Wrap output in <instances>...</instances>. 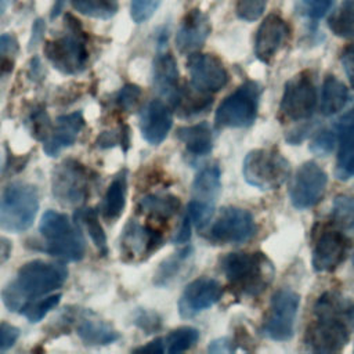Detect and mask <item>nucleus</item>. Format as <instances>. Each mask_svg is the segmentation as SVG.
<instances>
[{"instance_id": "obj_37", "label": "nucleus", "mask_w": 354, "mask_h": 354, "mask_svg": "<svg viewBox=\"0 0 354 354\" xmlns=\"http://www.w3.org/2000/svg\"><path fill=\"white\" fill-rule=\"evenodd\" d=\"M61 300V293L55 295H47L44 297H40L37 300H33L28 304H25L21 310V314L32 324H36L41 321L54 307L58 306Z\"/></svg>"}, {"instance_id": "obj_50", "label": "nucleus", "mask_w": 354, "mask_h": 354, "mask_svg": "<svg viewBox=\"0 0 354 354\" xmlns=\"http://www.w3.org/2000/svg\"><path fill=\"white\" fill-rule=\"evenodd\" d=\"M18 53V40L12 33H3L0 36V54L14 55Z\"/></svg>"}, {"instance_id": "obj_45", "label": "nucleus", "mask_w": 354, "mask_h": 354, "mask_svg": "<svg viewBox=\"0 0 354 354\" xmlns=\"http://www.w3.org/2000/svg\"><path fill=\"white\" fill-rule=\"evenodd\" d=\"M134 324L145 333H155L162 328V318L152 310H137Z\"/></svg>"}, {"instance_id": "obj_54", "label": "nucleus", "mask_w": 354, "mask_h": 354, "mask_svg": "<svg viewBox=\"0 0 354 354\" xmlns=\"http://www.w3.org/2000/svg\"><path fill=\"white\" fill-rule=\"evenodd\" d=\"M14 69V55L0 54V79Z\"/></svg>"}, {"instance_id": "obj_2", "label": "nucleus", "mask_w": 354, "mask_h": 354, "mask_svg": "<svg viewBox=\"0 0 354 354\" xmlns=\"http://www.w3.org/2000/svg\"><path fill=\"white\" fill-rule=\"evenodd\" d=\"M220 268L236 295L250 297L260 295L274 274L271 263L260 252L228 253L220 259Z\"/></svg>"}, {"instance_id": "obj_33", "label": "nucleus", "mask_w": 354, "mask_h": 354, "mask_svg": "<svg viewBox=\"0 0 354 354\" xmlns=\"http://www.w3.org/2000/svg\"><path fill=\"white\" fill-rule=\"evenodd\" d=\"M328 26L335 36L354 40V0H343L329 17Z\"/></svg>"}, {"instance_id": "obj_24", "label": "nucleus", "mask_w": 354, "mask_h": 354, "mask_svg": "<svg viewBox=\"0 0 354 354\" xmlns=\"http://www.w3.org/2000/svg\"><path fill=\"white\" fill-rule=\"evenodd\" d=\"M176 137L192 156H205L213 149V134L205 122L178 127Z\"/></svg>"}, {"instance_id": "obj_15", "label": "nucleus", "mask_w": 354, "mask_h": 354, "mask_svg": "<svg viewBox=\"0 0 354 354\" xmlns=\"http://www.w3.org/2000/svg\"><path fill=\"white\" fill-rule=\"evenodd\" d=\"M187 69L191 77V84L206 93L221 90L230 80V75L221 62L213 54L192 53L187 59Z\"/></svg>"}, {"instance_id": "obj_49", "label": "nucleus", "mask_w": 354, "mask_h": 354, "mask_svg": "<svg viewBox=\"0 0 354 354\" xmlns=\"http://www.w3.org/2000/svg\"><path fill=\"white\" fill-rule=\"evenodd\" d=\"M191 228H192V223L189 220V217L187 216V213L183 216V220L177 228V231L174 232L171 241L174 243H187L191 238Z\"/></svg>"}, {"instance_id": "obj_6", "label": "nucleus", "mask_w": 354, "mask_h": 354, "mask_svg": "<svg viewBox=\"0 0 354 354\" xmlns=\"http://www.w3.org/2000/svg\"><path fill=\"white\" fill-rule=\"evenodd\" d=\"M242 174L249 185L261 191H272L288 180L290 165L278 148H257L246 153Z\"/></svg>"}, {"instance_id": "obj_17", "label": "nucleus", "mask_w": 354, "mask_h": 354, "mask_svg": "<svg viewBox=\"0 0 354 354\" xmlns=\"http://www.w3.org/2000/svg\"><path fill=\"white\" fill-rule=\"evenodd\" d=\"M289 37V26L278 14L267 15L260 24L254 37V55L264 64L272 58L285 46Z\"/></svg>"}, {"instance_id": "obj_29", "label": "nucleus", "mask_w": 354, "mask_h": 354, "mask_svg": "<svg viewBox=\"0 0 354 354\" xmlns=\"http://www.w3.org/2000/svg\"><path fill=\"white\" fill-rule=\"evenodd\" d=\"M348 100V88L346 84L333 75L324 79L321 88L319 111L324 116H330L342 111Z\"/></svg>"}, {"instance_id": "obj_16", "label": "nucleus", "mask_w": 354, "mask_h": 354, "mask_svg": "<svg viewBox=\"0 0 354 354\" xmlns=\"http://www.w3.org/2000/svg\"><path fill=\"white\" fill-rule=\"evenodd\" d=\"M221 296L223 288L218 281L207 277L196 278L184 288L177 304L178 314L184 319L194 318L214 306Z\"/></svg>"}, {"instance_id": "obj_25", "label": "nucleus", "mask_w": 354, "mask_h": 354, "mask_svg": "<svg viewBox=\"0 0 354 354\" xmlns=\"http://www.w3.org/2000/svg\"><path fill=\"white\" fill-rule=\"evenodd\" d=\"M213 104V97L210 93L198 90L192 84L181 86L173 108L177 111L180 118H194L206 112Z\"/></svg>"}, {"instance_id": "obj_32", "label": "nucleus", "mask_w": 354, "mask_h": 354, "mask_svg": "<svg viewBox=\"0 0 354 354\" xmlns=\"http://www.w3.org/2000/svg\"><path fill=\"white\" fill-rule=\"evenodd\" d=\"M192 254V248L185 246L181 250L173 253L171 256L166 257L158 267L155 277H153V283L156 286H167L173 282L174 278L180 274V271L184 267V263L189 259Z\"/></svg>"}, {"instance_id": "obj_38", "label": "nucleus", "mask_w": 354, "mask_h": 354, "mask_svg": "<svg viewBox=\"0 0 354 354\" xmlns=\"http://www.w3.org/2000/svg\"><path fill=\"white\" fill-rule=\"evenodd\" d=\"M28 129L30 131V134L39 140V141H46L50 136L51 131V123H50V118L46 112V109L43 106H37L35 108L29 116H28Z\"/></svg>"}, {"instance_id": "obj_21", "label": "nucleus", "mask_w": 354, "mask_h": 354, "mask_svg": "<svg viewBox=\"0 0 354 354\" xmlns=\"http://www.w3.org/2000/svg\"><path fill=\"white\" fill-rule=\"evenodd\" d=\"M84 126V118L80 111L58 116L51 127L48 138L43 144L47 156H57L68 147L76 142L79 133Z\"/></svg>"}, {"instance_id": "obj_51", "label": "nucleus", "mask_w": 354, "mask_h": 354, "mask_svg": "<svg viewBox=\"0 0 354 354\" xmlns=\"http://www.w3.org/2000/svg\"><path fill=\"white\" fill-rule=\"evenodd\" d=\"M44 29H46V24L41 18H37L33 24V28H32V35H30V40H29V48H35L39 41L41 40L43 35H44Z\"/></svg>"}, {"instance_id": "obj_40", "label": "nucleus", "mask_w": 354, "mask_h": 354, "mask_svg": "<svg viewBox=\"0 0 354 354\" xmlns=\"http://www.w3.org/2000/svg\"><path fill=\"white\" fill-rule=\"evenodd\" d=\"M333 0H296V10L311 21H318L330 10Z\"/></svg>"}, {"instance_id": "obj_30", "label": "nucleus", "mask_w": 354, "mask_h": 354, "mask_svg": "<svg viewBox=\"0 0 354 354\" xmlns=\"http://www.w3.org/2000/svg\"><path fill=\"white\" fill-rule=\"evenodd\" d=\"M180 199L173 194H149L140 199L138 210L151 218L169 220L180 209Z\"/></svg>"}, {"instance_id": "obj_53", "label": "nucleus", "mask_w": 354, "mask_h": 354, "mask_svg": "<svg viewBox=\"0 0 354 354\" xmlns=\"http://www.w3.org/2000/svg\"><path fill=\"white\" fill-rule=\"evenodd\" d=\"M134 351H144V353H156V354H160V353H165L166 351V346H165V339L162 337H158L152 342H149L148 344L142 346V347H138L136 348Z\"/></svg>"}, {"instance_id": "obj_18", "label": "nucleus", "mask_w": 354, "mask_h": 354, "mask_svg": "<svg viewBox=\"0 0 354 354\" xmlns=\"http://www.w3.org/2000/svg\"><path fill=\"white\" fill-rule=\"evenodd\" d=\"M159 246H162V234L153 227H144L130 220L122 234L120 248L126 260H140L148 257Z\"/></svg>"}, {"instance_id": "obj_27", "label": "nucleus", "mask_w": 354, "mask_h": 354, "mask_svg": "<svg viewBox=\"0 0 354 354\" xmlns=\"http://www.w3.org/2000/svg\"><path fill=\"white\" fill-rule=\"evenodd\" d=\"M77 336L87 346H105L119 339V332L102 319L83 318L77 325Z\"/></svg>"}, {"instance_id": "obj_11", "label": "nucleus", "mask_w": 354, "mask_h": 354, "mask_svg": "<svg viewBox=\"0 0 354 354\" xmlns=\"http://www.w3.org/2000/svg\"><path fill=\"white\" fill-rule=\"evenodd\" d=\"M256 234V223L252 213L236 206L223 207L212 224L207 238L220 245L243 243Z\"/></svg>"}, {"instance_id": "obj_44", "label": "nucleus", "mask_w": 354, "mask_h": 354, "mask_svg": "<svg viewBox=\"0 0 354 354\" xmlns=\"http://www.w3.org/2000/svg\"><path fill=\"white\" fill-rule=\"evenodd\" d=\"M140 98H141V87L137 84L129 83V84H124L118 93L116 102L122 111L131 112L137 108Z\"/></svg>"}, {"instance_id": "obj_28", "label": "nucleus", "mask_w": 354, "mask_h": 354, "mask_svg": "<svg viewBox=\"0 0 354 354\" xmlns=\"http://www.w3.org/2000/svg\"><path fill=\"white\" fill-rule=\"evenodd\" d=\"M65 0H55L51 12L53 18L61 12ZM69 3L77 12L94 19H109L119 10L118 0H69Z\"/></svg>"}, {"instance_id": "obj_14", "label": "nucleus", "mask_w": 354, "mask_h": 354, "mask_svg": "<svg viewBox=\"0 0 354 354\" xmlns=\"http://www.w3.org/2000/svg\"><path fill=\"white\" fill-rule=\"evenodd\" d=\"M350 249V239L335 225L324 227L313 248V268L317 272H332L346 259Z\"/></svg>"}, {"instance_id": "obj_52", "label": "nucleus", "mask_w": 354, "mask_h": 354, "mask_svg": "<svg viewBox=\"0 0 354 354\" xmlns=\"http://www.w3.org/2000/svg\"><path fill=\"white\" fill-rule=\"evenodd\" d=\"M210 353H230L232 351V343L227 337H220L209 344Z\"/></svg>"}, {"instance_id": "obj_10", "label": "nucleus", "mask_w": 354, "mask_h": 354, "mask_svg": "<svg viewBox=\"0 0 354 354\" xmlns=\"http://www.w3.org/2000/svg\"><path fill=\"white\" fill-rule=\"evenodd\" d=\"M300 296L290 289L277 290L270 301V308L263 324V335L274 342H286L295 333Z\"/></svg>"}, {"instance_id": "obj_12", "label": "nucleus", "mask_w": 354, "mask_h": 354, "mask_svg": "<svg viewBox=\"0 0 354 354\" xmlns=\"http://www.w3.org/2000/svg\"><path fill=\"white\" fill-rule=\"evenodd\" d=\"M328 184V174L314 160H307L295 173L289 188V198L292 205L299 209H308L315 206L325 194Z\"/></svg>"}, {"instance_id": "obj_7", "label": "nucleus", "mask_w": 354, "mask_h": 354, "mask_svg": "<svg viewBox=\"0 0 354 354\" xmlns=\"http://www.w3.org/2000/svg\"><path fill=\"white\" fill-rule=\"evenodd\" d=\"M261 87L248 80L227 95L216 109L214 123L217 127L243 129L254 123L259 109Z\"/></svg>"}, {"instance_id": "obj_47", "label": "nucleus", "mask_w": 354, "mask_h": 354, "mask_svg": "<svg viewBox=\"0 0 354 354\" xmlns=\"http://www.w3.org/2000/svg\"><path fill=\"white\" fill-rule=\"evenodd\" d=\"M340 62L344 69V73L350 82V86L354 88V43L346 46L340 54Z\"/></svg>"}, {"instance_id": "obj_36", "label": "nucleus", "mask_w": 354, "mask_h": 354, "mask_svg": "<svg viewBox=\"0 0 354 354\" xmlns=\"http://www.w3.org/2000/svg\"><path fill=\"white\" fill-rule=\"evenodd\" d=\"M199 339V330L194 326H180L165 337L166 351L171 354L189 350Z\"/></svg>"}, {"instance_id": "obj_31", "label": "nucleus", "mask_w": 354, "mask_h": 354, "mask_svg": "<svg viewBox=\"0 0 354 354\" xmlns=\"http://www.w3.org/2000/svg\"><path fill=\"white\" fill-rule=\"evenodd\" d=\"M192 198L214 203L221 191V171L217 165L202 169L192 181Z\"/></svg>"}, {"instance_id": "obj_46", "label": "nucleus", "mask_w": 354, "mask_h": 354, "mask_svg": "<svg viewBox=\"0 0 354 354\" xmlns=\"http://www.w3.org/2000/svg\"><path fill=\"white\" fill-rule=\"evenodd\" d=\"M19 337V329L8 322H0V353L10 350Z\"/></svg>"}, {"instance_id": "obj_26", "label": "nucleus", "mask_w": 354, "mask_h": 354, "mask_svg": "<svg viewBox=\"0 0 354 354\" xmlns=\"http://www.w3.org/2000/svg\"><path fill=\"white\" fill-rule=\"evenodd\" d=\"M127 195V170H120L109 184L104 201L101 203L102 217L112 223L118 220L124 210Z\"/></svg>"}, {"instance_id": "obj_42", "label": "nucleus", "mask_w": 354, "mask_h": 354, "mask_svg": "<svg viewBox=\"0 0 354 354\" xmlns=\"http://www.w3.org/2000/svg\"><path fill=\"white\" fill-rule=\"evenodd\" d=\"M266 10V0H236L235 14L238 18L252 22L259 19Z\"/></svg>"}, {"instance_id": "obj_34", "label": "nucleus", "mask_w": 354, "mask_h": 354, "mask_svg": "<svg viewBox=\"0 0 354 354\" xmlns=\"http://www.w3.org/2000/svg\"><path fill=\"white\" fill-rule=\"evenodd\" d=\"M75 220L77 223H82L88 232L91 241L94 242L95 248L101 253V256L108 254V243H106V235L105 231L98 220V213L95 209H80L75 213Z\"/></svg>"}, {"instance_id": "obj_39", "label": "nucleus", "mask_w": 354, "mask_h": 354, "mask_svg": "<svg viewBox=\"0 0 354 354\" xmlns=\"http://www.w3.org/2000/svg\"><path fill=\"white\" fill-rule=\"evenodd\" d=\"M185 213L189 217L192 225H195L196 228L201 230L210 221V218L214 213V203L191 198Z\"/></svg>"}, {"instance_id": "obj_5", "label": "nucleus", "mask_w": 354, "mask_h": 354, "mask_svg": "<svg viewBox=\"0 0 354 354\" xmlns=\"http://www.w3.org/2000/svg\"><path fill=\"white\" fill-rule=\"evenodd\" d=\"M37 212V188L22 181L11 183L0 196V230L24 232L32 227Z\"/></svg>"}, {"instance_id": "obj_8", "label": "nucleus", "mask_w": 354, "mask_h": 354, "mask_svg": "<svg viewBox=\"0 0 354 354\" xmlns=\"http://www.w3.org/2000/svg\"><path fill=\"white\" fill-rule=\"evenodd\" d=\"M317 105V88L308 71L290 77L283 87L279 118L285 122H303L308 119Z\"/></svg>"}, {"instance_id": "obj_19", "label": "nucleus", "mask_w": 354, "mask_h": 354, "mask_svg": "<svg viewBox=\"0 0 354 354\" xmlns=\"http://www.w3.org/2000/svg\"><path fill=\"white\" fill-rule=\"evenodd\" d=\"M173 124L170 108L160 100L149 101L138 115V127L142 138L151 145L162 144Z\"/></svg>"}, {"instance_id": "obj_13", "label": "nucleus", "mask_w": 354, "mask_h": 354, "mask_svg": "<svg viewBox=\"0 0 354 354\" xmlns=\"http://www.w3.org/2000/svg\"><path fill=\"white\" fill-rule=\"evenodd\" d=\"M350 339V332L337 315H317V319L308 325L304 342L313 351L333 353L340 351Z\"/></svg>"}, {"instance_id": "obj_3", "label": "nucleus", "mask_w": 354, "mask_h": 354, "mask_svg": "<svg viewBox=\"0 0 354 354\" xmlns=\"http://www.w3.org/2000/svg\"><path fill=\"white\" fill-rule=\"evenodd\" d=\"M39 232L44 239L41 250L64 260L79 261L84 257L86 242L76 220L65 213L47 210L39 223Z\"/></svg>"}, {"instance_id": "obj_48", "label": "nucleus", "mask_w": 354, "mask_h": 354, "mask_svg": "<svg viewBox=\"0 0 354 354\" xmlns=\"http://www.w3.org/2000/svg\"><path fill=\"white\" fill-rule=\"evenodd\" d=\"M97 147L100 148H112L115 145L122 144V129L120 130H112V131H104L100 134V137L95 141Z\"/></svg>"}, {"instance_id": "obj_55", "label": "nucleus", "mask_w": 354, "mask_h": 354, "mask_svg": "<svg viewBox=\"0 0 354 354\" xmlns=\"http://www.w3.org/2000/svg\"><path fill=\"white\" fill-rule=\"evenodd\" d=\"M10 250H11V245L10 241H7L6 238L0 236V263L6 261L10 256Z\"/></svg>"}, {"instance_id": "obj_43", "label": "nucleus", "mask_w": 354, "mask_h": 354, "mask_svg": "<svg viewBox=\"0 0 354 354\" xmlns=\"http://www.w3.org/2000/svg\"><path fill=\"white\" fill-rule=\"evenodd\" d=\"M162 0H131L130 15L136 24H144L153 17Z\"/></svg>"}, {"instance_id": "obj_57", "label": "nucleus", "mask_w": 354, "mask_h": 354, "mask_svg": "<svg viewBox=\"0 0 354 354\" xmlns=\"http://www.w3.org/2000/svg\"><path fill=\"white\" fill-rule=\"evenodd\" d=\"M0 169H1V158H0Z\"/></svg>"}, {"instance_id": "obj_4", "label": "nucleus", "mask_w": 354, "mask_h": 354, "mask_svg": "<svg viewBox=\"0 0 354 354\" xmlns=\"http://www.w3.org/2000/svg\"><path fill=\"white\" fill-rule=\"evenodd\" d=\"M64 22L65 33L44 44V55L61 73L77 75L84 71L88 59L87 35L73 15L65 14Z\"/></svg>"}, {"instance_id": "obj_22", "label": "nucleus", "mask_w": 354, "mask_h": 354, "mask_svg": "<svg viewBox=\"0 0 354 354\" xmlns=\"http://www.w3.org/2000/svg\"><path fill=\"white\" fill-rule=\"evenodd\" d=\"M337 160L336 177L339 180H348L354 177V108L344 113L337 124Z\"/></svg>"}, {"instance_id": "obj_23", "label": "nucleus", "mask_w": 354, "mask_h": 354, "mask_svg": "<svg viewBox=\"0 0 354 354\" xmlns=\"http://www.w3.org/2000/svg\"><path fill=\"white\" fill-rule=\"evenodd\" d=\"M153 86L159 95L174 104L181 87L178 68L174 57L162 48L153 61Z\"/></svg>"}, {"instance_id": "obj_20", "label": "nucleus", "mask_w": 354, "mask_h": 354, "mask_svg": "<svg viewBox=\"0 0 354 354\" xmlns=\"http://www.w3.org/2000/svg\"><path fill=\"white\" fill-rule=\"evenodd\" d=\"M212 30L209 17L199 8L189 10L181 19L176 33V46L180 53H196L207 40Z\"/></svg>"}, {"instance_id": "obj_9", "label": "nucleus", "mask_w": 354, "mask_h": 354, "mask_svg": "<svg viewBox=\"0 0 354 354\" xmlns=\"http://www.w3.org/2000/svg\"><path fill=\"white\" fill-rule=\"evenodd\" d=\"M90 180L91 174L84 165L75 159H65L53 171V195L64 206L82 205L88 195Z\"/></svg>"}, {"instance_id": "obj_56", "label": "nucleus", "mask_w": 354, "mask_h": 354, "mask_svg": "<svg viewBox=\"0 0 354 354\" xmlns=\"http://www.w3.org/2000/svg\"><path fill=\"white\" fill-rule=\"evenodd\" d=\"M353 266H354V254H353Z\"/></svg>"}, {"instance_id": "obj_35", "label": "nucleus", "mask_w": 354, "mask_h": 354, "mask_svg": "<svg viewBox=\"0 0 354 354\" xmlns=\"http://www.w3.org/2000/svg\"><path fill=\"white\" fill-rule=\"evenodd\" d=\"M333 225L343 231H354V196L337 195L332 203Z\"/></svg>"}, {"instance_id": "obj_1", "label": "nucleus", "mask_w": 354, "mask_h": 354, "mask_svg": "<svg viewBox=\"0 0 354 354\" xmlns=\"http://www.w3.org/2000/svg\"><path fill=\"white\" fill-rule=\"evenodd\" d=\"M68 278V268L61 263L32 260L25 263L1 290L3 304L11 313L59 289Z\"/></svg>"}, {"instance_id": "obj_41", "label": "nucleus", "mask_w": 354, "mask_h": 354, "mask_svg": "<svg viewBox=\"0 0 354 354\" xmlns=\"http://www.w3.org/2000/svg\"><path fill=\"white\" fill-rule=\"evenodd\" d=\"M337 141V131L333 129H324L315 134L310 142V151L318 156H328Z\"/></svg>"}]
</instances>
